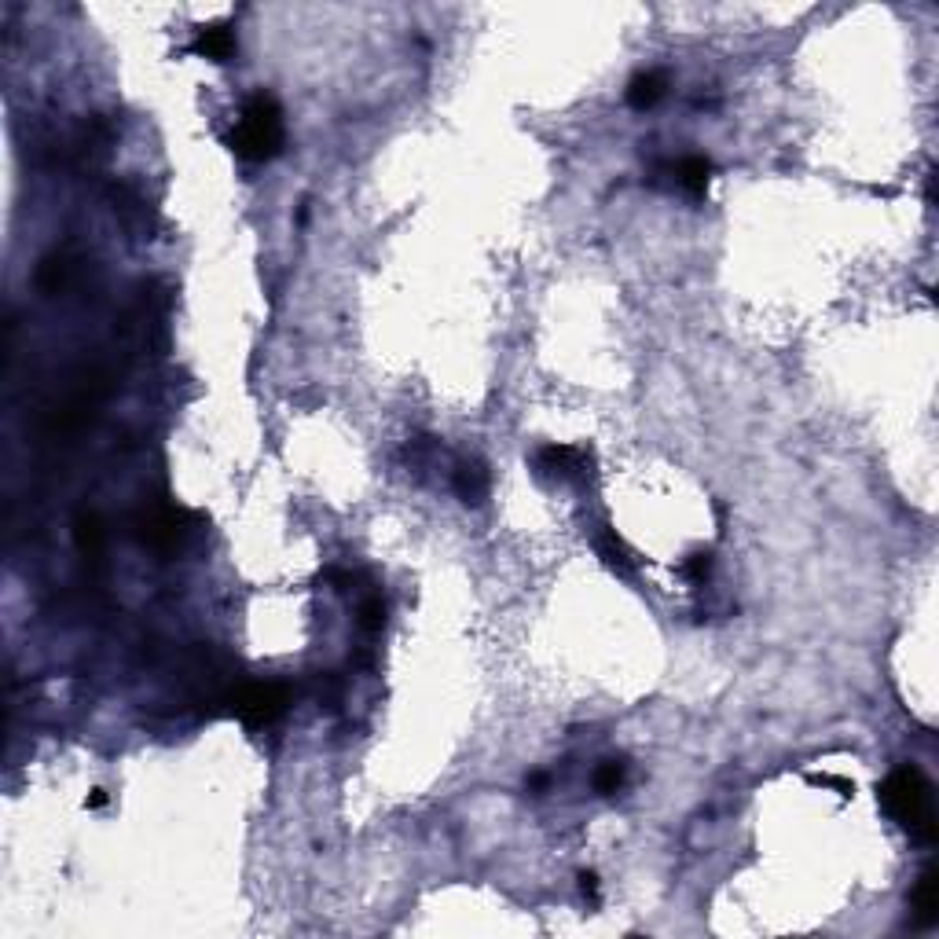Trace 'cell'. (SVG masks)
I'll list each match as a JSON object with an SVG mask.
<instances>
[{
	"instance_id": "cell-17",
	"label": "cell",
	"mask_w": 939,
	"mask_h": 939,
	"mask_svg": "<svg viewBox=\"0 0 939 939\" xmlns=\"http://www.w3.org/2000/svg\"><path fill=\"white\" fill-rule=\"evenodd\" d=\"M580 892H584L587 899H591V903H598V877H595L591 870L580 873Z\"/></svg>"
},
{
	"instance_id": "cell-8",
	"label": "cell",
	"mask_w": 939,
	"mask_h": 939,
	"mask_svg": "<svg viewBox=\"0 0 939 939\" xmlns=\"http://www.w3.org/2000/svg\"><path fill=\"white\" fill-rule=\"evenodd\" d=\"M712 173H716V166H712L708 158H701V155H690V158H683V162H675V166H672L675 184H679L686 195H694V199H705Z\"/></svg>"
},
{
	"instance_id": "cell-18",
	"label": "cell",
	"mask_w": 939,
	"mask_h": 939,
	"mask_svg": "<svg viewBox=\"0 0 939 939\" xmlns=\"http://www.w3.org/2000/svg\"><path fill=\"white\" fill-rule=\"evenodd\" d=\"M103 804H107V793H103V789H96V793L89 796V807H103Z\"/></svg>"
},
{
	"instance_id": "cell-3",
	"label": "cell",
	"mask_w": 939,
	"mask_h": 939,
	"mask_svg": "<svg viewBox=\"0 0 939 939\" xmlns=\"http://www.w3.org/2000/svg\"><path fill=\"white\" fill-rule=\"evenodd\" d=\"M290 705V690L283 683H250L228 697V712L239 716L246 727H268L276 723Z\"/></svg>"
},
{
	"instance_id": "cell-6",
	"label": "cell",
	"mask_w": 939,
	"mask_h": 939,
	"mask_svg": "<svg viewBox=\"0 0 939 939\" xmlns=\"http://www.w3.org/2000/svg\"><path fill=\"white\" fill-rule=\"evenodd\" d=\"M910 910L921 928H932L939 921V873L932 866L917 877L914 892H910Z\"/></svg>"
},
{
	"instance_id": "cell-11",
	"label": "cell",
	"mask_w": 939,
	"mask_h": 939,
	"mask_svg": "<svg viewBox=\"0 0 939 939\" xmlns=\"http://www.w3.org/2000/svg\"><path fill=\"white\" fill-rule=\"evenodd\" d=\"M664 89H668V81H664V74H657V70L635 74L631 85H628V103L635 107V111H646V107H653V103L661 100Z\"/></svg>"
},
{
	"instance_id": "cell-13",
	"label": "cell",
	"mask_w": 939,
	"mask_h": 939,
	"mask_svg": "<svg viewBox=\"0 0 939 939\" xmlns=\"http://www.w3.org/2000/svg\"><path fill=\"white\" fill-rule=\"evenodd\" d=\"M624 778H628V767H624V760H606L595 771V789L602 796H613L620 785H624Z\"/></svg>"
},
{
	"instance_id": "cell-2",
	"label": "cell",
	"mask_w": 939,
	"mask_h": 939,
	"mask_svg": "<svg viewBox=\"0 0 939 939\" xmlns=\"http://www.w3.org/2000/svg\"><path fill=\"white\" fill-rule=\"evenodd\" d=\"M283 111L279 103L265 92H257L254 100H246L243 118L232 129L228 144L239 158L246 162H272V158L283 151Z\"/></svg>"
},
{
	"instance_id": "cell-12",
	"label": "cell",
	"mask_w": 939,
	"mask_h": 939,
	"mask_svg": "<svg viewBox=\"0 0 939 939\" xmlns=\"http://www.w3.org/2000/svg\"><path fill=\"white\" fill-rule=\"evenodd\" d=\"M78 547H81V554H89V558H96V554L103 551V525L96 514H81L78 518Z\"/></svg>"
},
{
	"instance_id": "cell-1",
	"label": "cell",
	"mask_w": 939,
	"mask_h": 939,
	"mask_svg": "<svg viewBox=\"0 0 939 939\" xmlns=\"http://www.w3.org/2000/svg\"><path fill=\"white\" fill-rule=\"evenodd\" d=\"M881 804L899 822V829H906L914 840H921V844L936 840V796H932V785L917 767H899V771L884 778Z\"/></svg>"
},
{
	"instance_id": "cell-9",
	"label": "cell",
	"mask_w": 939,
	"mask_h": 939,
	"mask_svg": "<svg viewBox=\"0 0 939 939\" xmlns=\"http://www.w3.org/2000/svg\"><path fill=\"white\" fill-rule=\"evenodd\" d=\"M455 492H459V499H463L466 507H477V503H485L488 496V470L481 459H466V463H459V470H455Z\"/></svg>"
},
{
	"instance_id": "cell-4",
	"label": "cell",
	"mask_w": 939,
	"mask_h": 939,
	"mask_svg": "<svg viewBox=\"0 0 939 939\" xmlns=\"http://www.w3.org/2000/svg\"><path fill=\"white\" fill-rule=\"evenodd\" d=\"M184 532H188V514H180L173 507L155 510V514L144 518V543H151L155 551H173L184 540Z\"/></svg>"
},
{
	"instance_id": "cell-10",
	"label": "cell",
	"mask_w": 939,
	"mask_h": 939,
	"mask_svg": "<svg viewBox=\"0 0 939 939\" xmlns=\"http://www.w3.org/2000/svg\"><path fill=\"white\" fill-rule=\"evenodd\" d=\"M595 551H598V558H602V565L613 569V573H620V576L635 573V554L628 551V543L620 540L617 532H598Z\"/></svg>"
},
{
	"instance_id": "cell-7",
	"label": "cell",
	"mask_w": 939,
	"mask_h": 939,
	"mask_svg": "<svg viewBox=\"0 0 939 939\" xmlns=\"http://www.w3.org/2000/svg\"><path fill=\"white\" fill-rule=\"evenodd\" d=\"M191 52L202 59H213V63H228V59L235 56L232 26H224V23L202 26L199 34H195V41H191Z\"/></svg>"
},
{
	"instance_id": "cell-16",
	"label": "cell",
	"mask_w": 939,
	"mask_h": 939,
	"mask_svg": "<svg viewBox=\"0 0 939 939\" xmlns=\"http://www.w3.org/2000/svg\"><path fill=\"white\" fill-rule=\"evenodd\" d=\"M811 785H829V789H840V796H851L855 785L848 778H837V774H811Z\"/></svg>"
},
{
	"instance_id": "cell-5",
	"label": "cell",
	"mask_w": 939,
	"mask_h": 939,
	"mask_svg": "<svg viewBox=\"0 0 939 939\" xmlns=\"http://www.w3.org/2000/svg\"><path fill=\"white\" fill-rule=\"evenodd\" d=\"M587 463H591L587 452L584 448H573V444H547V448H540V455H536V466H540V474H547V477H576V474H584Z\"/></svg>"
},
{
	"instance_id": "cell-15",
	"label": "cell",
	"mask_w": 939,
	"mask_h": 939,
	"mask_svg": "<svg viewBox=\"0 0 939 939\" xmlns=\"http://www.w3.org/2000/svg\"><path fill=\"white\" fill-rule=\"evenodd\" d=\"M708 569H712V558H708V554H690V558L683 562V576L686 580H694V584L705 580Z\"/></svg>"
},
{
	"instance_id": "cell-14",
	"label": "cell",
	"mask_w": 939,
	"mask_h": 939,
	"mask_svg": "<svg viewBox=\"0 0 939 939\" xmlns=\"http://www.w3.org/2000/svg\"><path fill=\"white\" fill-rule=\"evenodd\" d=\"M382 624H386V602H382L378 595L364 598V602H360V628L378 631Z\"/></svg>"
}]
</instances>
